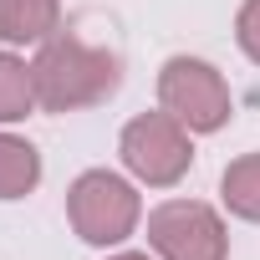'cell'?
Wrapping results in <instances>:
<instances>
[{"label": "cell", "mask_w": 260, "mask_h": 260, "mask_svg": "<svg viewBox=\"0 0 260 260\" xmlns=\"http://www.w3.org/2000/svg\"><path fill=\"white\" fill-rule=\"evenodd\" d=\"M31 77H36V102L46 112H77L117 92L122 61L77 36H46L31 61Z\"/></svg>", "instance_id": "cell-1"}, {"label": "cell", "mask_w": 260, "mask_h": 260, "mask_svg": "<svg viewBox=\"0 0 260 260\" xmlns=\"http://www.w3.org/2000/svg\"><path fill=\"white\" fill-rule=\"evenodd\" d=\"M67 214H72V230L87 240V245H117L138 230V189L107 174V169H92L72 184L67 194Z\"/></svg>", "instance_id": "cell-2"}, {"label": "cell", "mask_w": 260, "mask_h": 260, "mask_svg": "<svg viewBox=\"0 0 260 260\" xmlns=\"http://www.w3.org/2000/svg\"><path fill=\"white\" fill-rule=\"evenodd\" d=\"M158 102H164V112H174L189 127V133H214V127L230 122V87L199 56H169L164 61Z\"/></svg>", "instance_id": "cell-3"}, {"label": "cell", "mask_w": 260, "mask_h": 260, "mask_svg": "<svg viewBox=\"0 0 260 260\" xmlns=\"http://www.w3.org/2000/svg\"><path fill=\"white\" fill-rule=\"evenodd\" d=\"M122 164L127 174H138L153 189H169L189 174L194 148H189V127L174 112H143L122 127Z\"/></svg>", "instance_id": "cell-4"}, {"label": "cell", "mask_w": 260, "mask_h": 260, "mask_svg": "<svg viewBox=\"0 0 260 260\" xmlns=\"http://www.w3.org/2000/svg\"><path fill=\"white\" fill-rule=\"evenodd\" d=\"M148 245L164 260H224L230 235L224 219L199 199H169L148 214Z\"/></svg>", "instance_id": "cell-5"}, {"label": "cell", "mask_w": 260, "mask_h": 260, "mask_svg": "<svg viewBox=\"0 0 260 260\" xmlns=\"http://www.w3.org/2000/svg\"><path fill=\"white\" fill-rule=\"evenodd\" d=\"M61 21V0H0V41H46Z\"/></svg>", "instance_id": "cell-6"}, {"label": "cell", "mask_w": 260, "mask_h": 260, "mask_svg": "<svg viewBox=\"0 0 260 260\" xmlns=\"http://www.w3.org/2000/svg\"><path fill=\"white\" fill-rule=\"evenodd\" d=\"M36 179H41V153H36L26 138L0 133V199H21V194H31Z\"/></svg>", "instance_id": "cell-7"}, {"label": "cell", "mask_w": 260, "mask_h": 260, "mask_svg": "<svg viewBox=\"0 0 260 260\" xmlns=\"http://www.w3.org/2000/svg\"><path fill=\"white\" fill-rule=\"evenodd\" d=\"M219 194H224L230 214H240V219H255V224H260V153L235 158V164L224 169V179H219Z\"/></svg>", "instance_id": "cell-8"}, {"label": "cell", "mask_w": 260, "mask_h": 260, "mask_svg": "<svg viewBox=\"0 0 260 260\" xmlns=\"http://www.w3.org/2000/svg\"><path fill=\"white\" fill-rule=\"evenodd\" d=\"M36 107V77L21 56L0 51V122H21Z\"/></svg>", "instance_id": "cell-9"}, {"label": "cell", "mask_w": 260, "mask_h": 260, "mask_svg": "<svg viewBox=\"0 0 260 260\" xmlns=\"http://www.w3.org/2000/svg\"><path fill=\"white\" fill-rule=\"evenodd\" d=\"M235 41L250 61H260V0H245L240 16H235Z\"/></svg>", "instance_id": "cell-10"}, {"label": "cell", "mask_w": 260, "mask_h": 260, "mask_svg": "<svg viewBox=\"0 0 260 260\" xmlns=\"http://www.w3.org/2000/svg\"><path fill=\"white\" fill-rule=\"evenodd\" d=\"M112 260H148V255H138V250H127V255H112Z\"/></svg>", "instance_id": "cell-11"}]
</instances>
